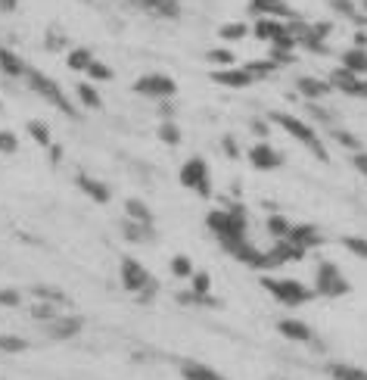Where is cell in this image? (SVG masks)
Returning <instances> with one entry per match:
<instances>
[{"label": "cell", "mask_w": 367, "mask_h": 380, "mask_svg": "<svg viewBox=\"0 0 367 380\" xmlns=\"http://www.w3.org/2000/svg\"><path fill=\"white\" fill-rule=\"evenodd\" d=\"M205 224H209V230L218 237V243H221L224 253L234 255L236 249L246 243V230H249V215L243 206H230V209H211L209 215H205Z\"/></svg>", "instance_id": "6da1fadb"}, {"label": "cell", "mask_w": 367, "mask_h": 380, "mask_svg": "<svg viewBox=\"0 0 367 380\" xmlns=\"http://www.w3.org/2000/svg\"><path fill=\"white\" fill-rule=\"evenodd\" d=\"M267 122L280 125V128H283L290 137H296V141L302 143V147L308 150L311 156H314V159H321V162L330 159V156H327V147H323V141L314 134V128H311L308 122H302L299 116H290V112H271V116H267Z\"/></svg>", "instance_id": "7a4b0ae2"}, {"label": "cell", "mask_w": 367, "mask_h": 380, "mask_svg": "<svg viewBox=\"0 0 367 380\" xmlns=\"http://www.w3.org/2000/svg\"><path fill=\"white\" fill-rule=\"evenodd\" d=\"M118 278H122V287L128 293H134L140 302H149V299L159 293V280L147 271V265H140L137 259L124 255L122 265H118Z\"/></svg>", "instance_id": "3957f363"}, {"label": "cell", "mask_w": 367, "mask_h": 380, "mask_svg": "<svg viewBox=\"0 0 367 380\" xmlns=\"http://www.w3.org/2000/svg\"><path fill=\"white\" fill-rule=\"evenodd\" d=\"M25 78H28V87L37 93V97H44L50 106H56V109L66 112V116L78 118V109L72 106V100L66 97V91L59 87V81L56 78H50V75L37 72V69H31V66H28V72H25Z\"/></svg>", "instance_id": "277c9868"}, {"label": "cell", "mask_w": 367, "mask_h": 380, "mask_svg": "<svg viewBox=\"0 0 367 380\" xmlns=\"http://www.w3.org/2000/svg\"><path fill=\"white\" fill-rule=\"evenodd\" d=\"M261 287H265L280 305H290V309L311 302V299L317 296V293L308 290L302 280H292V278H261Z\"/></svg>", "instance_id": "5b68a950"}, {"label": "cell", "mask_w": 367, "mask_h": 380, "mask_svg": "<svg viewBox=\"0 0 367 380\" xmlns=\"http://www.w3.org/2000/svg\"><path fill=\"white\" fill-rule=\"evenodd\" d=\"M352 290V284H348V278L339 271V265L336 262H321L314 271V293L323 299H336V296H346V293Z\"/></svg>", "instance_id": "8992f818"}, {"label": "cell", "mask_w": 367, "mask_h": 380, "mask_svg": "<svg viewBox=\"0 0 367 380\" xmlns=\"http://www.w3.org/2000/svg\"><path fill=\"white\" fill-rule=\"evenodd\" d=\"M180 184L187 187V190L199 193L203 199L211 197V172H209V162L203 159V156H190V159L180 165Z\"/></svg>", "instance_id": "52a82bcc"}, {"label": "cell", "mask_w": 367, "mask_h": 380, "mask_svg": "<svg viewBox=\"0 0 367 380\" xmlns=\"http://www.w3.org/2000/svg\"><path fill=\"white\" fill-rule=\"evenodd\" d=\"M134 93L140 97H149V100H171L178 93V81L171 75H162V72H149V75H140L134 81Z\"/></svg>", "instance_id": "ba28073f"}, {"label": "cell", "mask_w": 367, "mask_h": 380, "mask_svg": "<svg viewBox=\"0 0 367 380\" xmlns=\"http://www.w3.org/2000/svg\"><path fill=\"white\" fill-rule=\"evenodd\" d=\"M308 255V249H302L299 243H292V240H274V246L265 253V271L267 268H280V265H286V262H299V259H305Z\"/></svg>", "instance_id": "9c48e42d"}, {"label": "cell", "mask_w": 367, "mask_h": 380, "mask_svg": "<svg viewBox=\"0 0 367 380\" xmlns=\"http://www.w3.org/2000/svg\"><path fill=\"white\" fill-rule=\"evenodd\" d=\"M246 156H249V165H252L255 172H274V168H280V165H283V156H280L277 150H274L267 141L252 143Z\"/></svg>", "instance_id": "30bf717a"}, {"label": "cell", "mask_w": 367, "mask_h": 380, "mask_svg": "<svg viewBox=\"0 0 367 380\" xmlns=\"http://www.w3.org/2000/svg\"><path fill=\"white\" fill-rule=\"evenodd\" d=\"M249 12L258 19H283V22H292L299 19V12H292V6L286 0H249Z\"/></svg>", "instance_id": "8fae6325"}, {"label": "cell", "mask_w": 367, "mask_h": 380, "mask_svg": "<svg viewBox=\"0 0 367 380\" xmlns=\"http://www.w3.org/2000/svg\"><path fill=\"white\" fill-rule=\"evenodd\" d=\"M211 81H215V84H224V87H234V91H240V87L252 84L255 78L243 66H230V69H215V72H211Z\"/></svg>", "instance_id": "7c38bea8"}, {"label": "cell", "mask_w": 367, "mask_h": 380, "mask_svg": "<svg viewBox=\"0 0 367 380\" xmlns=\"http://www.w3.org/2000/svg\"><path fill=\"white\" fill-rule=\"evenodd\" d=\"M296 91L302 93L308 103H317V100H323L333 87H330V81L327 78H314V75H302V78L296 81Z\"/></svg>", "instance_id": "4fadbf2b"}, {"label": "cell", "mask_w": 367, "mask_h": 380, "mask_svg": "<svg viewBox=\"0 0 367 380\" xmlns=\"http://www.w3.org/2000/svg\"><path fill=\"white\" fill-rule=\"evenodd\" d=\"M81 327H84V321L75 315H56L53 321H47V334L53 336V340H72Z\"/></svg>", "instance_id": "5bb4252c"}, {"label": "cell", "mask_w": 367, "mask_h": 380, "mask_svg": "<svg viewBox=\"0 0 367 380\" xmlns=\"http://www.w3.org/2000/svg\"><path fill=\"white\" fill-rule=\"evenodd\" d=\"M75 184H78V190L84 193V197H91L93 203H100V206H106V203L112 199L109 184H103V181L91 178V174H78V178H75Z\"/></svg>", "instance_id": "9a60e30c"}, {"label": "cell", "mask_w": 367, "mask_h": 380, "mask_svg": "<svg viewBox=\"0 0 367 380\" xmlns=\"http://www.w3.org/2000/svg\"><path fill=\"white\" fill-rule=\"evenodd\" d=\"M277 330H280V336H286V340H292V343H314L311 327L305 321H296V318H283V321H277Z\"/></svg>", "instance_id": "2e32d148"}, {"label": "cell", "mask_w": 367, "mask_h": 380, "mask_svg": "<svg viewBox=\"0 0 367 380\" xmlns=\"http://www.w3.org/2000/svg\"><path fill=\"white\" fill-rule=\"evenodd\" d=\"M255 37H258V41H267V44H274L277 41V37H283V35H290V25L283 22V19H258V22H255Z\"/></svg>", "instance_id": "e0dca14e"}, {"label": "cell", "mask_w": 367, "mask_h": 380, "mask_svg": "<svg viewBox=\"0 0 367 380\" xmlns=\"http://www.w3.org/2000/svg\"><path fill=\"white\" fill-rule=\"evenodd\" d=\"M286 240L299 243L302 249H311V246H321V243H323V234L314 228V224H292L290 234H286Z\"/></svg>", "instance_id": "ac0fdd59"}, {"label": "cell", "mask_w": 367, "mask_h": 380, "mask_svg": "<svg viewBox=\"0 0 367 380\" xmlns=\"http://www.w3.org/2000/svg\"><path fill=\"white\" fill-rule=\"evenodd\" d=\"M330 87H333V91H342V93H348V97H355V91H358V75L355 72H348L346 66H339V69H333V72H330Z\"/></svg>", "instance_id": "d6986e66"}, {"label": "cell", "mask_w": 367, "mask_h": 380, "mask_svg": "<svg viewBox=\"0 0 367 380\" xmlns=\"http://www.w3.org/2000/svg\"><path fill=\"white\" fill-rule=\"evenodd\" d=\"M180 377L184 380H227L224 374H218L215 368L199 365V361H184V365H180Z\"/></svg>", "instance_id": "ffe728a7"}, {"label": "cell", "mask_w": 367, "mask_h": 380, "mask_svg": "<svg viewBox=\"0 0 367 380\" xmlns=\"http://www.w3.org/2000/svg\"><path fill=\"white\" fill-rule=\"evenodd\" d=\"M122 234L128 237L131 243H149V240H156L153 224H140V221H131V218H124V221H122Z\"/></svg>", "instance_id": "44dd1931"}, {"label": "cell", "mask_w": 367, "mask_h": 380, "mask_svg": "<svg viewBox=\"0 0 367 380\" xmlns=\"http://www.w3.org/2000/svg\"><path fill=\"white\" fill-rule=\"evenodd\" d=\"M0 72L10 75V78H25V72H28V62H22L12 50L0 47Z\"/></svg>", "instance_id": "7402d4cb"}, {"label": "cell", "mask_w": 367, "mask_h": 380, "mask_svg": "<svg viewBox=\"0 0 367 380\" xmlns=\"http://www.w3.org/2000/svg\"><path fill=\"white\" fill-rule=\"evenodd\" d=\"M327 374L333 380H367V371L358 365H346V361H333L327 365Z\"/></svg>", "instance_id": "603a6c76"}, {"label": "cell", "mask_w": 367, "mask_h": 380, "mask_svg": "<svg viewBox=\"0 0 367 380\" xmlns=\"http://www.w3.org/2000/svg\"><path fill=\"white\" fill-rule=\"evenodd\" d=\"M342 66H346L348 72H355L358 78H361V75H367V50L348 47L346 53H342Z\"/></svg>", "instance_id": "cb8c5ba5"}, {"label": "cell", "mask_w": 367, "mask_h": 380, "mask_svg": "<svg viewBox=\"0 0 367 380\" xmlns=\"http://www.w3.org/2000/svg\"><path fill=\"white\" fill-rule=\"evenodd\" d=\"M124 215L131 218V221H140V224H153V209H149L143 199H137V197H131V199H124Z\"/></svg>", "instance_id": "d4e9b609"}, {"label": "cell", "mask_w": 367, "mask_h": 380, "mask_svg": "<svg viewBox=\"0 0 367 380\" xmlns=\"http://www.w3.org/2000/svg\"><path fill=\"white\" fill-rule=\"evenodd\" d=\"M75 93H78V100L87 106V109H103V97H100V91L91 84V81L75 84Z\"/></svg>", "instance_id": "484cf974"}, {"label": "cell", "mask_w": 367, "mask_h": 380, "mask_svg": "<svg viewBox=\"0 0 367 380\" xmlns=\"http://www.w3.org/2000/svg\"><path fill=\"white\" fill-rule=\"evenodd\" d=\"M25 131L31 134V141H35L37 147H50V143H53V134H50L47 122H41V118H31V122L25 125Z\"/></svg>", "instance_id": "4316f807"}, {"label": "cell", "mask_w": 367, "mask_h": 380, "mask_svg": "<svg viewBox=\"0 0 367 380\" xmlns=\"http://www.w3.org/2000/svg\"><path fill=\"white\" fill-rule=\"evenodd\" d=\"M31 293H35L41 302H53V305H66L68 302V296L59 290V287H47V284H37V287H31Z\"/></svg>", "instance_id": "83f0119b"}, {"label": "cell", "mask_w": 367, "mask_h": 380, "mask_svg": "<svg viewBox=\"0 0 367 380\" xmlns=\"http://www.w3.org/2000/svg\"><path fill=\"white\" fill-rule=\"evenodd\" d=\"M156 134H159V141L168 143V147H178L180 137H184V134H180V125L174 122V118H165V122L159 125V131H156Z\"/></svg>", "instance_id": "f1b7e54d"}, {"label": "cell", "mask_w": 367, "mask_h": 380, "mask_svg": "<svg viewBox=\"0 0 367 380\" xmlns=\"http://www.w3.org/2000/svg\"><path fill=\"white\" fill-rule=\"evenodd\" d=\"M91 62H93V53L87 47H72L68 50V69H75V72H87Z\"/></svg>", "instance_id": "f546056e"}, {"label": "cell", "mask_w": 367, "mask_h": 380, "mask_svg": "<svg viewBox=\"0 0 367 380\" xmlns=\"http://www.w3.org/2000/svg\"><path fill=\"white\" fill-rule=\"evenodd\" d=\"M265 228H267V234H271V240H283V237L290 234V228H292V224L286 221L283 215H267Z\"/></svg>", "instance_id": "4dcf8cb0"}, {"label": "cell", "mask_w": 367, "mask_h": 380, "mask_svg": "<svg viewBox=\"0 0 367 380\" xmlns=\"http://www.w3.org/2000/svg\"><path fill=\"white\" fill-rule=\"evenodd\" d=\"M205 60L211 62V66H221V69H230L236 62V56H234V50H227V47H211L209 53H205Z\"/></svg>", "instance_id": "1f68e13d"}, {"label": "cell", "mask_w": 367, "mask_h": 380, "mask_svg": "<svg viewBox=\"0 0 367 380\" xmlns=\"http://www.w3.org/2000/svg\"><path fill=\"white\" fill-rule=\"evenodd\" d=\"M249 35V25L246 22H227L218 28V37L221 41H243V37Z\"/></svg>", "instance_id": "d6a6232c"}, {"label": "cell", "mask_w": 367, "mask_h": 380, "mask_svg": "<svg viewBox=\"0 0 367 380\" xmlns=\"http://www.w3.org/2000/svg\"><path fill=\"white\" fill-rule=\"evenodd\" d=\"M168 268H171V274H174V278H193V271H196V268H193V262L187 259L184 253L171 255V262H168Z\"/></svg>", "instance_id": "836d02e7"}, {"label": "cell", "mask_w": 367, "mask_h": 380, "mask_svg": "<svg viewBox=\"0 0 367 380\" xmlns=\"http://www.w3.org/2000/svg\"><path fill=\"white\" fill-rule=\"evenodd\" d=\"M243 69H246L252 78H267V75L277 69V62H274V60H252V62H246Z\"/></svg>", "instance_id": "e575fe53"}, {"label": "cell", "mask_w": 367, "mask_h": 380, "mask_svg": "<svg viewBox=\"0 0 367 380\" xmlns=\"http://www.w3.org/2000/svg\"><path fill=\"white\" fill-rule=\"evenodd\" d=\"M25 349H28V343H25L22 336L0 334V352H10V355H16V352H25Z\"/></svg>", "instance_id": "d590c367"}, {"label": "cell", "mask_w": 367, "mask_h": 380, "mask_svg": "<svg viewBox=\"0 0 367 380\" xmlns=\"http://www.w3.org/2000/svg\"><path fill=\"white\" fill-rule=\"evenodd\" d=\"M196 296H211V278L209 271H193V290Z\"/></svg>", "instance_id": "8d00e7d4"}, {"label": "cell", "mask_w": 367, "mask_h": 380, "mask_svg": "<svg viewBox=\"0 0 367 380\" xmlns=\"http://www.w3.org/2000/svg\"><path fill=\"white\" fill-rule=\"evenodd\" d=\"M342 246L358 259H367V237H342Z\"/></svg>", "instance_id": "74e56055"}, {"label": "cell", "mask_w": 367, "mask_h": 380, "mask_svg": "<svg viewBox=\"0 0 367 380\" xmlns=\"http://www.w3.org/2000/svg\"><path fill=\"white\" fill-rule=\"evenodd\" d=\"M87 78H91V81H112V69L106 66V62L93 60L91 66H87Z\"/></svg>", "instance_id": "f35d334b"}, {"label": "cell", "mask_w": 367, "mask_h": 380, "mask_svg": "<svg viewBox=\"0 0 367 380\" xmlns=\"http://www.w3.org/2000/svg\"><path fill=\"white\" fill-rule=\"evenodd\" d=\"M31 318H35V321H44V324L53 321V318H56V305L53 302H37L35 309H31Z\"/></svg>", "instance_id": "ab89813d"}, {"label": "cell", "mask_w": 367, "mask_h": 380, "mask_svg": "<svg viewBox=\"0 0 367 380\" xmlns=\"http://www.w3.org/2000/svg\"><path fill=\"white\" fill-rule=\"evenodd\" d=\"M333 137H336V143H339V147H348V150H361V141L352 134V131H342V128H336V131H333Z\"/></svg>", "instance_id": "60d3db41"}, {"label": "cell", "mask_w": 367, "mask_h": 380, "mask_svg": "<svg viewBox=\"0 0 367 380\" xmlns=\"http://www.w3.org/2000/svg\"><path fill=\"white\" fill-rule=\"evenodd\" d=\"M19 302H22V293L10 290V287H0V305H3V309H16Z\"/></svg>", "instance_id": "b9f144b4"}, {"label": "cell", "mask_w": 367, "mask_h": 380, "mask_svg": "<svg viewBox=\"0 0 367 380\" xmlns=\"http://www.w3.org/2000/svg\"><path fill=\"white\" fill-rule=\"evenodd\" d=\"M221 150L227 159H240V147H236V137L234 134H224L221 137Z\"/></svg>", "instance_id": "7bdbcfd3"}, {"label": "cell", "mask_w": 367, "mask_h": 380, "mask_svg": "<svg viewBox=\"0 0 367 380\" xmlns=\"http://www.w3.org/2000/svg\"><path fill=\"white\" fill-rule=\"evenodd\" d=\"M19 150V141L12 131H0V153H16Z\"/></svg>", "instance_id": "ee69618b"}, {"label": "cell", "mask_w": 367, "mask_h": 380, "mask_svg": "<svg viewBox=\"0 0 367 380\" xmlns=\"http://www.w3.org/2000/svg\"><path fill=\"white\" fill-rule=\"evenodd\" d=\"M311 31H314L317 37H323V41H327L330 31H333V25H330V22H311Z\"/></svg>", "instance_id": "f6af8a7d"}, {"label": "cell", "mask_w": 367, "mask_h": 380, "mask_svg": "<svg viewBox=\"0 0 367 380\" xmlns=\"http://www.w3.org/2000/svg\"><path fill=\"white\" fill-rule=\"evenodd\" d=\"M352 165L358 168V172H361V174H364V178H367V153H364V150H358V153H355Z\"/></svg>", "instance_id": "bcb514c9"}, {"label": "cell", "mask_w": 367, "mask_h": 380, "mask_svg": "<svg viewBox=\"0 0 367 380\" xmlns=\"http://www.w3.org/2000/svg\"><path fill=\"white\" fill-rule=\"evenodd\" d=\"M44 44H47V50H59V47H66V37H62V35H53V31H50Z\"/></svg>", "instance_id": "7dc6e473"}, {"label": "cell", "mask_w": 367, "mask_h": 380, "mask_svg": "<svg viewBox=\"0 0 367 380\" xmlns=\"http://www.w3.org/2000/svg\"><path fill=\"white\" fill-rule=\"evenodd\" d=\"M19 6V0H0V12H12Z\"/></svg>", "instance_id": "c3c4849f"}, {"label": "cell", "mask_w": 367, "mask_h": 380, "mask_svg": "<svg viewBox=\"0 0 367 380\" xmlns=\"http://www.w3.org/2000/svg\"><path fill=\"white\" fill-rule=\"evenodd\" d=\"M252 131H255V134H258V137H265V134H267V125L255 118V122H252Z\"/></svg>", "instance_id": "681fc988"}, {"label": "cell", "mask_w": 367, "mask_h": 380, "mask_svg": "<svg viewBox=\"0 0 367 380\" xmlns=\"http://www.w3.org/2000/svg\"><path fill=\"white\" fill-rule=\"evenodd\" d=\"M47 150H50V159H53V162H59V159H62V150L56 147V143H50Z\"/></svg>", "instance_id": "f907efd6"}, {"label": "cell", "mask_w": 367, "mask_h": 380, "mask_svg": "<svg viewBox=\"0 0 367 380\" xmlns=\"http://www.w3.org/2000/svg\"><path fill=\"white\" fill-rule=\"evenodd\" d=\"M355 47L367 50V35H364V31H358V35H355Z\"/></svg>", "instance_id": "816d5d0a"}, {"label": "cell", "mask_w": 367, "mask_h": 380, "mask_svg": "<svg viewBox=\"0 0 367 380\" xmlns=\"http://www.w3.org/2000/svg\"><path fill=\"white\" fill-rule=\"evenodd\" d=\"M355 97H367V78L358 81V91H355Z\"/></svg>", "instance_id": "f5cc1de1"}, {"label": "cell", "mask_w": 367, "mask_h": 380, "mask_svg": "<svg viewBox=\"0 0 367 380\" xmlns=\"http://www.w3.org/2000/svg\"><path fill=\"white\" fill-rule=\"evenodd\" d=\"M0 109H3V106H0Z\"/></svg>", "instance_id": "db71d44e"}]
</instances>
